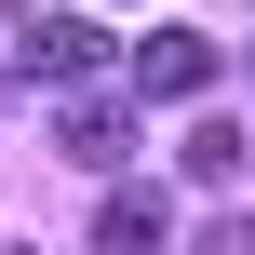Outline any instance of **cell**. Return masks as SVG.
<instances>
[{
  "instance_id": "obj_4",
  "label": "cell",
  "mask_w": 255,
  "mask_h": 255,
  "mask_svg": "<svg viewBox=\"0 0 255 255\" xmlns=\"http://www.w3.org/2000/svg\"><path fill=\"white\" fill-rule=\"evenodd\" d=\"M161 242H175L161 188H108V215H94V255H161Z\"/></svg>"
},
{
  "instance_id": "obj_6",
  "label": "cell",
  "mask_w": 255,
  "mask_h": 255,
  "mask_svg": "<svg viewBox=\"0 0 255 255\" xmlns=\"http://www.w3.org/2000/svg\"><path fill=\"white\" fill-rule=\"evenodd\" d=\"M202 255H255V215H229V229H215V242H202Z\"/></svg>"
},
{
  "instance_id": "obj_5",
  "label": "cell",
  "mask_w": 255,
  "mask_h": 255,
  "mask_svg": "<svg viewBox=\"0 0 255 255\" xmlns=\"http://www.w3.org/2000/svg\"><path fill=\"white\" fill-rule=\"evenodd\" d=\"M188 188H242V121H202L188 134Z\"/></svg>"
},
{
  "instance_id": "obj_3",
  "label": "cell",
  "mask_w": 255,
  "mask_h": 255,
  "mask_svg": "<svg viewBox=\"0 0 255 255\" xmlns=\"http://www.w3.org/2000/svg\"><path fill=\"white\" fill-rule=\"evenodd\" d=\"M27 67H40V81H94V67H108V27H81V13H27Z\"/></svg>"
},
{
  "instance_id": "obj_1",
  "label": "cell",
  "mask_w": 255,
  "mask_h": 255,
  "mask_svg": "<svg viewBox=\"0 0 255 255\" xmlns=\"http://www.w3.org/2000/svg\"><path fill=\"white\" fill-rule=\"evenodd\" d=\"M54 148H67L81 175H121V161H134V108H121V94H67V108H54Z\"/></svg>"
},
{
  "instance_id": "obj_7",
  "label": "cell",
  "mask_w": 255,
  "mask_h": 255,
  "mask_svg": "<svg viewBox=\"0 0 255 255\" xmlns=\"http://www.w3.org/2000/svg\"><path fill=\"white\" fill-rule=\"evenodd\" d=\"M0 13H27V0H0Z\"/></svg>"
},
{
  "instance_id": "obj_2",
  "label": "cell",
  "mask_w": 255,
  "mask_h": 255,
  "mask_svg": "<svg viewBox=\"0 0 255 255\" xmlns=\"http://www.w3.org/2000/svg\"><path fill=\"white\" fill-rule=\"evenodd\" d=\"M202 81H215V40H202V27H148V40H134V94H161V108H188Z\"/></svg>"
}]
</instances>
